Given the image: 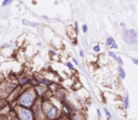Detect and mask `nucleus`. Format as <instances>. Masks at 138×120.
I'll return each mask as SVG.
<instances>
[{
  "mask_svg": "<svg viewBox=\"0 0 138 120\" xmlns=\"http://www.w3.org/2000/svg\"><path fill=\"white\" fill-rule=\"evenodd\" d=\"M36 98L35 92L33 90H27L26 92H25L19 98V103L23 107H30L32 105L34 100Z\"/></svg>",
  "mask_w": 138,
  "mask_h": 120,
  "instance_id": "obj_1",
  "label": "nucleus"
},
{
  "mask_svg": "<svg viewBox=\"0 0 138 120\" xmlns=\"http://www.w3.org/2000/svg\"><path fill=\"white\" fill-rule=\"evenodd\" d=\"M44 111L45 115L49 119H55L57 116V114H58V110H57L56 107H54L52 104L47 102H45L44 104Z\"/></svg>",
  "mask_w": 138,
  "mask_h": 120,
  "instance_id": "obj_2",
  "label": "nucleus"
},
{
  "mask_svg": "<svg viewBox=\"0 0 138 120\" xmlns=\"http://www.w3.org/2000/svg\"><path fill=\"white\" fill-rule=\"evenodd\" d=\"M18 115H19L21 120H33L34 119L32 112L30 111V109L25 108V107L19 108V110H18Z\"/></svg>",
  "mask_w": 138,
  "mask_h": 120,
  "instance_id": "obj_3",
  "label": "nucleus"
},
{
  "mask_svg": "<svg viewBox=\"0 0 138 120\" xmlns=\"http://www.w3.org/2000/svg\"><path fill=\"white\" fill-rule=\"evenodd\" d=\"M124 39L128 44H135L136 43V32L133 29L128 30L124 34Z\"/></svg>",
  "mask_w": 138,
  "mask_h": 120,
  "instance_id": "obj_4",
  "label": "nucleus"
},
{
  "mask_svg": "<svg viewBox=\"0 0 138 120\" xmlns=\"http://www.w3.org/2000/svg\"><path fill=\"white\" fill-rule=\"evenodd\" d=\"M119 74H120L121 79H125L126 78V73H125V70H124L122 67H119Z\"/></svg>",
  "mask_w": 138,
  "mask_h": 120,
  "instance_id": "obj_5",
  "label": "nucleus"
},
{
  "mask_svg": "<svg viewBox=\"0 0 138 120\" xmlns=\"http://www.w3.org/2000/svg\"><path fill=\"white\" fill-rule=\"evenodd\" d=\"M114 39L112 38V37H109L108 39H107V42H106V44H107V45H108V47H111V45H112V44L113 43H114Z\"/></svg>",
  "mask_w": 138,
  "mask_h": 120,
  "instance_id": "obj_6",
  "label": "nucleus"
},
{
  "mask_svg": "<svg viewBox=\"0 0 138 120\" xmlns=\"http://www.w3.org/2000/svg\"><path fill=\"white\" fill-rule=\"evenodd\" d=\"M124 103H125V108H126V109L129 108V96H128V95H127L126 97H125Z\"/></svg>",
  "mask_w": 138,
  "mask_h": 120,
  "instance_id": "obj_7",
  "label": "nucleus"
},
{
  "mask_svg": "<svg viewBox=\"0 0 138 120\" xmlns=\"http://www.w3.org/2000/svg\"><path fill=\"white\" fill-rule=\"evenodd\" d=\"M29 82V79H26V78H22L20 80V83L21 85H24V84H26V83H27Z\"/></svg>",
  "mask_w": 138,
  "mask_h": 120,
  "instance_id": "obj_8",
  "label": "nucleus"
},
{
  "mask_svg": "<svg viewBox=\"0 0 138 120\" xmlns=\"http://www.w3.org/2000/svg\"><path fill=\"white\" fill-rule=\"evenodd\" d=\"M12 1H13V0H4V1H3V6L4 7L8 6V5H10V4L12 3Z\"/></svg>",
  "mask_w": 138,
  "mask_h": 120,
  "instance_id": "obj_9",
  "label": "nucleus"
},
{
  "mask_svg": "<svg viewBox=\"0 0 138 120\" xmlns=\"http://www.w3.org/2000/svg\"><path fill=\"white\" fill-rule=\"evenodd\" d=\"M39 82H42V83H44V84H50L51 82H49L48 80H45V79H38Z\"/></svg>",
  "mask_w": 138,
  "mask_h": 120,
  "instance_id": "obj_10",
  "label": "nucleus"
},
{
  "mask_svg": "<svg viewBox=\"0 0 138 120\" xmlns=\"http://www.w3.org/2000/svg\"><path fill=\"white\" fill-rule=\"evenodd\" d=\"M93 50H94L95 52H99V51H100L99 45H95V47H93Z\"/></svg>",
  "mask_w": 138,
  "mask_h": 120,
  "instance_id": "obj_11",
  "label": "nucleus"
},
{
  "mask_svg": "<svg viewBox=\"0 0 138 120\" xmlns=\"http://www.w3.org/2000/svg\"><path fill=\"white\" fill-rule=\"evenodd\" d=\"M87 29H88V27H87V25H83L82 26V31L85 33L87 32Z\"/></svg>",
  "mask_w": 138,
  "mask_h": 120,
  "instance_id": "obj_12",
  "label": "nucleus"
},
{
  "mask_svg": "<svg viewBox=\"0 0 138 120\" xmlns=\"http://www.w3.org/2000/svg\"><path fill=\"white\" fill-rule=\"evenodd\" d=\"M109 55L111 56V57H113V58L115 59V60H116V58H117V56L115 55V53H113V52H111V51H110V52H109Z\"/></svg>",
  "mask_w": 138,
  "mask_h": 120,
  "instance_id": "obj_13",
  "label": "nucleus"
},
{
  "mask_svg": "<svg viewBox=\"0 0 138 120\" xmlns=\"http://www.w3.org/2000/svg\"><path fill=\"white\" fill-rule=\"evenodd\" d=\"M104 112H105V114H107V116H108V117L111 116V114H110V112H108V110H107V109H104Z\"/></svg>",
  "mask_w": 138,
  "mask_h": 120,
  "instance_id": "obj_14",
  "label": "nucleus"
},
{
  "mask_svg": "<svg viewBox=\"0 0 138 120\" xmlns=\"http://www.w3.org/2000/svg\"><path fill=\"white\" fill-rule=\"evenodd\" d=\"M66 65H67L68 68H70V69H73V65H72V63H71V62H67V63H66Z\"/></svg>",
  "mask_w": 138,
  "mask_h": 120,
  "instance_id": "obj_15",
  "label": "nucleus"
},
{
  "mask_svg": "<svg viewBox=\"0 0 138 120\" xmlns=\"http://www.w3.org/2000/svg\"><path fill=\"white\" fill-rule=\"evenodd\" d=\"M74 120H83V118H82L81 116H79V115H78V116L74 117Z\"/></svg>",
  "mask_w": 138,
  "mask_h": 120,
  "instance_id": "obj_16",
  "label": "nucleus"
},
{
  "mask_svg": "<svg viewBox=\"0 0 138 120\" xmlns=\"http://www.w3.org/2000/svg\"><path fill=\"white\" fill-rule=\"evenodd\" d=\"M111 47H112V48H117V44H116L115 42H114V43L112 44V45H111Z\"/></svg>",
  "mask_w": 138,
  "mask_h": 120,
  "instance_id": "obj_17",
  "label": "nucleus"
},
{
  "mask_svg": "<svg viewBox=\"0 0 138 120\" xmlns=\"http://www.w3.org/2000/svg\"><path fill=\"white\" fill-rule=\"evenodd\" d=\"M79 54H80V56H81V57H83V50H80V51H79Z\"/></svg>",
  "mask_w": 138,
  "mask_h": 120,
  "instance_id": "obj_18",
  "label": "nucleus"
},
{
  "mask_svg": "<svg viewBox=\"0 0 138 120\" xmlns=\"http://www.w3.org/2000/svg\"><path fill=\"white\" fill-rule=\"evenodd\" d=\"M133 62H134V64H138V61L135 59H133Z\"/></svg>",
  "mask_w": 138,
  "mask_h": 120,
  "instance_id": "obj_19",
  "label": "nucleus"
},
{
  "mask_svg": "<svg viewBox=\"0 0 138 120\" xmlns=\"http://www.w3.org/2000/svg\"><path fill=\"white\" fill-rule=\"evenodd\" d=\"M97 114H98V116H100V115H101V114H100V111L98 110V109L97 110Z\"/></svg>",
  "mask_w": 138,
  "mask_h": 120,
  "instance_id": "obj_20",
  "label": "nucleus"
},
{
  "mask_svg": "<svg viewBox=\"0 0 138 120\" xmlns=\"http://www.w3.org/2000/svg\"><path fill=\"white\" fill-rule=\"evenodd\" d=\"M73 62H75L76 64H78V62H77V60H76V59H73Z\"/></svg>",
  "mask_w": 138,
  "mask_h": 120,
  "instance_id": "obj_21",
  "label": "nucleus"
},
{
  "mask_svg": "<svg viewBox=\"0 0 138 120\" xmlns=\"http://www.w3.org/2000/svg\"><path fill=\"white\" fill-rule=\"evenodd\" d=\"M2 105H3V104H2V102H0V108L2 107Z\"/></svg>",
  "mask_w": 138,
  "mask_h": 120,
  "instance_id": "obj_22",
  "label": "nucleus"
},
{
  "mask_svg": "<svg viewBox=\"0 0 138 120\" xmlns=\"http://www.w3.org/2000/svg\"><path fill=\"white\" fill-rule=\"evenodd\" d=\"M62 120H66V119H62Z\"/></svg>",
  "mask_w": 138,
  "mask_h": 120,
  "instance_id": "obj_23",
  "label": "nucleus"
}]
</instances>
